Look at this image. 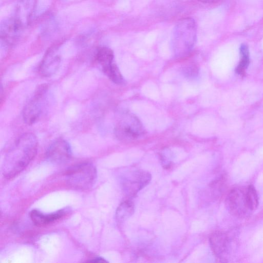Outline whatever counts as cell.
<instances>
[{
	"label": "cell",
	"instance_id": "obj_17",
	"mask_svg": "<svg viewBox=\"0 0 263 263\" xmlns=\"http://www.w3.org/2000/svg\"><path fill=\"white\" fill-rule=\"evenodd\" d=\"M247 198L250 209L253 212L258 207L259 199L257 191L252 185H250L247 187Z\"/></svg>",
	"mask_w": 263,
	"mask_h": 263
},
{
	"label": "cell",
	"instance_id": "obj_20",
	"mask_svg": "<svg viewBox=\"0 0 263 263\" xmlns=\"http://www.w3.org/2000/svg\"><path fill=\"white\" fill-rule=\"evenodd\" d=\"M197 1L203 3H213L216 2L217 0H196Z\"/></svg>",
	"mask_w": 263,
	"mask_h": 263
},
{
	"label": "cell",
	"instance_id": "obj_1",
	"mask_svg": "<svg viewBox=\"0 0 263 263\" xmlns=\"http://www.w3.org/2000/svg\"><path fill=\"white\" fill-rule=\"evenodd\" d=\"M38 142L32 133L20 136L7 151L4 159L2 173L7 179H11L21 173L35 157Z\"/></svg>",
	"mask_w": 263,
	"mask_h": 263
},
{
	"label": "cell",
	"instance_id": "obj_12",
	"mask_svg": "<svg viewBox=\"0 0 263 263\" xmlns=\"http://www.w3.org/2000/svg\"><path fill=\"white\" fill-rule=\"evenodd\" d=\"M60 57L53 51H48L43 59L40 67L39 72L44 77L53 75L58 69L60 65Z\"/></svg>",
	"mask_w": 263,
	"mask_h": 263
},
{
	"label": "cell",
	"instance_id": "obj_16",
	"mask_svg": "<svg viewBox=\"0 0 263 263\" xmlns=\"http://www.w3.org/2000/svg\"><path fill=\"white\" fill-rule=\"evenodd\" d=\"M240 62L236 68V72L240 76L245 74L246 70L250 63L249 50L246 44H242L240 47Z\"/></svg>",
	"mask_w": 263,
	"mask_h": 263
},
{
	"label": "cell",
	"instance_id": "obj_11",
	"mask_svg": "<svg viewBox=\"0 0 263 263\" xmlns=\"http://www.w3.org/2000/svg\"><path fill=\"white\" fill-rule=\"evenodd\" d=\"M69 211V209L66 208L54 213L45 214L37 210H32L29 216L35 226H44L64 217L68 214Z\"/></svg>",
	"mask_w": 263,
	"mask_h": 263
},
{
	"label": "cell",
	"instance_id": "obj_9",
	"mask_svg": "<svg viewBox=\"0 0 263 263\" xmlns=\"http://www.w3.org/2000/svg\"><path fill=\"white\" fill-rule=\"evenodd\" d=\"M72 155L69 143L62 139L54 141L48 147L46 153L47 159L54 164L64 163L69 160Z\"/></svg>",
	"mask_w": 263,
	"mask_h": 263
},
{
	"label": "cell",
	"instance_id": "obj_6",
	"mask_svg": "<svg viewBox=\"0 0 263 263\" xmlns=\"http://www.w3.org/2000/svg\"><path fill=\"white\" fill-rule=\"evenodd\" d=\"M144 129L139 119L132 114L125 112L115 128L116 137L121 140L137 139L143 134Z\"/></svg>",
	"mask_w": 263,
	"mask_h": 263
},
{
	"label": "cell",
	"instance_id": "obj_10",
	"mask_svg": "<svg viewBox=\"0 0 263 263\" xmlns=\"http://www.w3.org/2000/svg\"><path fill=\"white\" fill-rule=\"evenodd\" d=\"M23 27V24L15 17L5 21L1 27L2 42L7 46L13 44L18 39Z\"/></svg>",
	"mask_w": 263,
	"mask_h": 263
},
{
	"label": "cell",
	"instance_id": "obj_4",
	"mask_svg": "<svg viewBox=\"0 0 263 263\" xmlns=\"http://www.w3.org/2000/svg\"><path fill=\"white\" fill-rule=\"evenodd\" d=\"M47 89L46 85L40 86L25 106L23 118L27 124L32 125L41 117L45 106Z\"/></svg>",
	"mask_w": 263,
	"mask_h": 263
},
{
	"label": "cell",
	"instance_id": "obj_8",
	"mask_svg": "<svg viewBox=\"0 0 263 263\" xmlns=\"http://www.w3.org/2000/svg\"><path fill=\"white\" fill-rule=\"evenodd\" d=\"M210 243L213 253L221 262H227L231 249V240L229 235L222 231H217L211 234Z\"/></svg>",
	"mask_w": 263,
	"mask_h": 263
},
{
	"label": "cell",
	"instance_id": "obj_3",
	"mask_svg": "<svg viewBox=\"0 0 263 263\" xmlns=\"http://www.w3.org/2000/svg\"><path fill=\"white\" fill-rule=\"evenodd\" d=\"M97 178L95 166L90 163H82L69 168L66 174L68 184L73 189L85 190L92 187Z\"/></svg>",
	"mask_w": 263,
	"mask_h": 263
},
{
	"label": "cell",
	"instance_id": "obj_18",
	"mask_svg": "<svg viewBox=\"0 0 263 263\" xmlns=\"http://www.w3.org/2000/svg\"><path fill=\"white\" fill-rule=\"evenodd\" d=\"M182 72L187 78H194L198 73V68L194 64H190L183 67Z\"/></svg>",
	"mask_w": 263,
	"mask_h": 263
},
{
	"label": "cell",
	"instance_id": "obj_5",
	"mask_svg": "<svg viewBox=\"0 0 263 263\" xmlns=\"http://www.w3.org/2000/svg\"><path fill=\"white\" fill-rule=\"evenodd\" d=\"M246 191L247 187H234L230 191L226 198V203L228 211L237 218H248L253 213L248 203Z\"/></svg>",
	"mask_w": 263,
	"mask_h": 263
},
{
	"label": "cell",
	"instance_id": "obj_7",
	"mask_svg": "<svg viewBox=\"0 0 263 263\" xmlns=\"http://www.w3.org/2000/svg\"><path fill=\"white\" fill-rule=\"evenodd\" d=\"M151 175L145 171L135 170L126 173L122 178L121 185L124 192L133 196L151 181Z\"/></svg>",
	"mask_w": 263,
	"mask_h": 263
},
{
	"label": "cell",
	"instance_id": "obj_2",
	"mask_svg": "<svg viewBox=\"0 0 263 263\" xmlns=\"http://www.w3.org/2000/svg\"><path fill=\"white\" fill-rule=\"evenodd\" d=\"M197 25L194 19L185 17L174 27L171 40L174 55L177 58L186 56L194 48L197 39Z\"/></svg>",
	"mask_w": 263,
	"mask_h": 263
},
{
	"label": "cell",
	"instance_id": "obj_14",
	"mask_svg": "<svg viewBox=\"0 0 263 263\" xmlns=\"http://www.w3.org/2000/svg\"><path fill=\"white\" fill-rule=\"evenodd\" d=\"M96 57L102 71L106 69L114 63V52L111 49L107 47L99 48L97 51Z\"/></svg>",
	"mask_w": 263,
	"mask_h": 263
},
{
	"label": "cell",
	"instance_id": "obj_19",
	"mask_svg": "<svg viewBox=\"0 0 263 263\" xmlns=\"http://www.w3.org/2000/svg\"><path fill=\"white\" fill-rule=\"evenodd\" d=\"M90 262H107L105 259L102 257H97L92 259V260H90Z\"/></svg>",
	"mask_w": 263,
	"mask_h": 263
},
{
	"label": "cell",
	"instance_id": "obj_15",
	"mask_svg": "<svg viewBox=\"0 0 263 263\" xmlns=\"http://www.w3.org/2000/svg\"><path fill=\"white\" fill-rule=\"evenodd\" d=\"M135 210L134 204L130 200L122 202L118 206L116 213V219L118 222H124L129 218Z\"/></svg>",
	"mask_w": 263,
	"mask_h": 263
},
{
	"label": "cell",
	"instance_id": "obj_13",
	"mask_svg": "<svg viewBox=\"0 0 263 263\" xmlns=\"http://www.w3.org/2000/svg\"><path fill=\"white\" fill-rule=\"evenodd\" d=\"M36 0H20L17 8L18 16H15L23 25L27 23L36 5Z\"/></svg>",
	"mask_w": 263,
	"mask_h": 263
}]
</instances>
